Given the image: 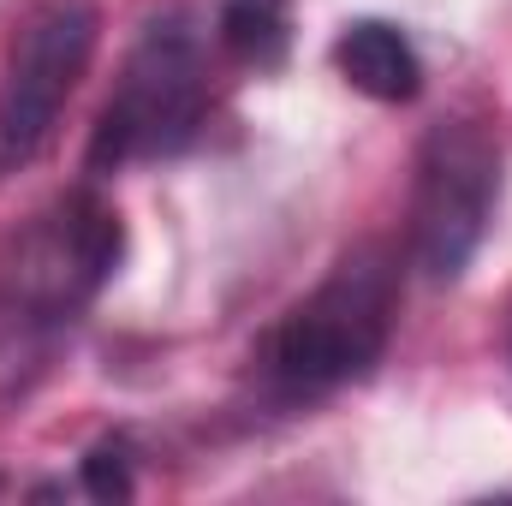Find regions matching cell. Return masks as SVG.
Segmentation results:
<instances>
[{"mask_svg":"<svg viewBox=\"0 0 512 506\" xmlns=\"http://www.w3.org/2000/svg\"><path fill=\"white\" fill-rule=\"evenodd\" d=\"M126 227L90 185L54 197L0 251V393L24 387L54 352V340L84 316V304L114 280Z\"/></svg>","mask_w":512,"mask_h":506,"instance_id":"obj_1","label":"cell"},{"mask_svg":"<svg viewBox=\"0 0 512 506\" xmlns=\"http://www.w3.org/2000/svg\"><path fill=\"white\" fill-rule=\"evenodd\" d=\"M393 310H399V268L382 245H358L334 262V274L298 298L262 340L256 370L262 387L286 405L328 399L352 381L376 376L393 340Z\"/></svg>","mask_w":512,"mask_h":506,"instance_id":"obj_2","label":"cell"},{"mask_svg":"<svg viewBox=\"0 0 512 506\" xmlns=\"http://www.w3.org/2000/svg\"><path fill=\"white\" fill-rule=\"evenodd\" d=\"M215 42V18L191 0L143 18L90 137V173H120L131 161H161L197 143L215 96Z\"/></svg>","mask_w":512,"mask_h":506,"instance_id":"obj_3","label":"cell"},{"mask_svg":"<svg viewBox=\"0 0 512 506\" xmlns=\"http://www.w3.org/2000/svg\"><path fill=\"white\" fill-rule=\"evenodd\" d=\"M102 36L96 0H36L0 60V185L24 173L60 126Z\"/></svg>","mask_w":512,"mask_h":506,"instance_id":"obj_4","label":"cell"},{"mask_svg":"<svg viewBox=\"0 0 512 506\" xmlns=\"http://www.w3.org/2000/svg\"><path fill=\"white\" fill-rule=\"evenodd\" d=\"M501 197V143L471 114L429 126L411 179V262L429 280H459Z\"/></svg>","mask_w":512,"mask_h":506,"instance_id":"obj_5","label":"cell"},{"mask_svg":"<svg viewBox=\"0 0 512 506\" xmlns=\"http://www.w3.org/2000/svg\"><path fill=\"white\" fill-rule=\"evenodd\" d=\"M334 66H340V78H346L358 96L387 102V108L417 102V90H423V60H417L411 36H405L399 24H387V18H358V24H346L340 42H334Z\"/></svg>","mask_w":512,"mask_h":506,"instance_id":"obj_6","label":"cell"},{"mask_svg":"<svg viewBox=\"0 0 512 506\" xmlns=\"http://www.w3.org/2000/svg\"><path fill=\"white\" fill-rule=\"evenodd\" d=\"M221 48L245 66H280L286 54V0H227L215 12Z\"/></svg>","mask_w":512,"mask_h":506,"instance_id":"obj_7","label":"cell"},{"mask_svg":"<svg viewBox=\"0 0 512 506\" xmlns=\"http://www.w3.org/2000/svg\"><path fill=\"white\" fill-rule=\"evenodd\" d=\"M131 447L126 441H102V447H90V459H84V495H96V501H131Z\"/></svg>","mask_w":512,"mask_h":506,"instance_id":"obj_8","label":"cell"}]
</instances>
